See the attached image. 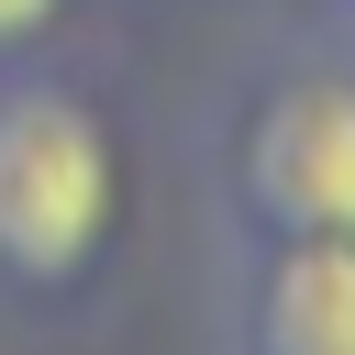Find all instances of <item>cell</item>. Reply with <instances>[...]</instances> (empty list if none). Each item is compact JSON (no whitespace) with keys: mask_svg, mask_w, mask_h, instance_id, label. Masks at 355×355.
<instances>
[{"mask_svg":"<svg viewBox=\"0 0 355 355\" xmlns=\"http://www.w3.org/2000/svg\"><path fill=\"white\" fill-rule=\"evenodd\" d=\"M266 355H355V233H300L255 300Z\"/></svg>","mask_w":355,"mask_h":355,"instance_id":"3","label":"cell"},{"mask_svg":"<svg viewBox=\"0 0 355 355\" xmlns=\"http://www.w3.org/2000/svg\"><path fill=\"white\" fill-rule=\"evenodd\" d=\"M44 11H55V0H0V33H33Z\"/></svg>","mask_w":355,"mask_h":355,"instance_id":"4","label":"cell"},{"mask_svg":"<svg viewBox=\"0 0 355 355\" xmlns=\"http://www.w3.org/2000/svg\"><path fill=\"white\" fill-rule=\"evenodd\" d=\"M111 211V155H100V122L67 100V89H11L0 100V255L55 277L89 255Z\"/></svg>","mask_w":355,"mask_h":355,"instance_id":"1","label":"cell"},{"mask_svg":"<svg viewBox=\"0 0 355 355\" xmlns=\"http://www.w3.org/2000/svg\"><path fill=\"white\" fill-rule=\"evenodd\" d=\"M255 200L288 233H355V89L300 78L255 122Z\"/></svg>","mask_w":355,"mask_h":355,"instance_id":"2","label":"cell"}]
</instances>
